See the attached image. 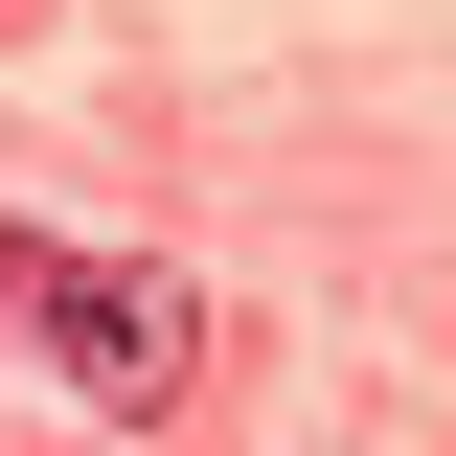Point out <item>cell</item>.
<instances>
[{
    "label": "cell",
    "instance_id": "1",
    "mask_svg": "<svg viewBox=\"0 0 456 456\" xmlns=\"http://www.w3.org/2000/svg\"><path fill=\"white\" fill-rule=\"evenodd\" d=\"M23 342H46V388L114 411V434H160V411L206 388V297H183L160 251H46V228H23Z\"/></svg>",
    "mask_w": 456,
    "mask_h": 456
},
{
    "label": "cell",
    "instance_id": "2",
    "mask_svg": "<svg viewBox=\"0 0 456 456\" xmlns=\"http://www.w3.org/2000/svg\"><path fill=\"white\" fill-rule=\"evenodd\" d=\"M0 297H23V228H0Z\"/></svg>",
    "mask_w": 456,
    "mask_h": 456
}]
</instances>
